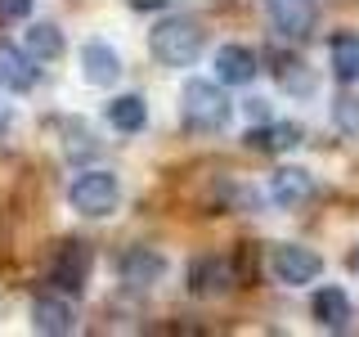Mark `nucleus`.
<instances>
[{"label":"nucleus","mask_w":359,"mask_h":337,"mask_svg":"<svg viewBox=\"0 0 359 337\" xmlns=\"http://www.w3.org/2000/svg\"><path fill=\"white\" fill-rule=\"evenodd\" d=\"M32 0H0V18H27Z\"/></svg>","instance_id":"nucleus-23"},{"label":"nucleus","mask_w":359,"mask_h":337,"mask_svg":"<svg viewBox=\"0 0 359 337\" xmlns=\"http://www.w3.org/2000/svg\"><path fill=\"white\" fill-rule=\"evenodd\" d=\"M86 275H90V247L86 243H63L59 256H54V265H50V279L63 292H81Z\"/></svg>","instance_id":"nucleus-11"},{"label":"nucleus","mask_w":359,"mask_h":337,"mask_svg":"<svg viewBox=\"0 0 359 337\" xmlns=\"http://www.w3.org/2000/svg\"><path fill=\"white\" fill-rule=\"evenodd\" d=\"M351 265H355V270H359V247H355V252H351Z\"/></svg>","instance_id":"nucleus-25"},{"label":"nucleus","mask_w":359,"mask_h":337,"mask_svg":"<svg viewBox=\"0 0 359 337\" xmlns=\"http://www.w3.org/2000/svg\"><path fill=\"white\" fill-rule=\"evenodd\" d=\"M328 59H332V77L341 86H359V32H337L328 41Z\"/></svg>","instance_id":"nucleus-15"},{"label":"nucleus","mask_w":359,"mask_h":337,"mask_svg":"<svg viewBox=\"0 0 359 337\" xmlns=\"http://www.w3.org/2000/svg\"><path fill=\"white\" fill-rule=\"evenodd\" d=\"M130 5H135V9H162L166 0H130Z\"/></svg>","instance_id":"nucleus-24"},{"label":"nucleus","mask_w":359,"mask_h":337,"mask_svg":"<svg viewBox=\"0 0 359 337\" xmlns=\"http://www.w3.org/2000/svg\"><path fill=\"white\" fill-rule=\"evenodd\" d=\"M256 72H261V59L247 45H220L216 50V81L220 86H252Z\"/></svg>","instance_id":"nucleus-12"},{"label":"nucleus","mask_w":359,"mask_h":337,"mask_svg":"<svg viewBox=\"0 0 359 337\" xmlns=\"http://www.w3.org/2000/svg\"><path fill=\"white\" fill-rule=\"evenodd\" d=\"M274 81H278V90H287V95H297V99H310L314 90H319L314 67H306L301 59H274Z\"/></svg>","instance_id":"nucleus-17"},{"label":"nucleus","mask_w":359,"mask_h":337,"mask_svg":"<svg viewBox=\"0 0 359 337\" xmlns=\"http://www.w3.org/2000/svg\"><path fill=\"white\" fill-rule=\"evenodd\" d=\"M108 121L121 135H135V131H144V121H149V104H144L140 95H117L108 104Z\"/></svg>","instance_id":"nucleus-18"},{"label":"nucleus","mask_w":359,"mask_h":337,"mask_svg":"<svg viewBox=\"0 0 359 337\" xmlns=\"http://www.w3.org/2000/svg\"><path fill=\"white\" fill-rule=\"evenodd\" d=\"M243 112H247V121H269V117H274L269 99H243Z\"/></svg>","instance_id":"nucleus-22"},{"label":"nucleus","mask_w":359,"mask_h":337,"mask_svg":"<svg viewBox=\"0 0 359 337\" xmlns=\"http://www.w3.org/2000/svg\"><path fill=\"white\" fill-rule=\"evenodd\" d=\"M301 131L297 121H252V126H247V135H243V144L247 149H256V153H287V149H297L301 144Z\"/></svg>","instance_id":"nucleus-8"},{"label":"nucleus","mask_w":359,"mask_h":337,"mask_svg":"<svg viewBox=\"0 0 359 337\" xmlns=\"http://www.w3.org/2000/svg\"><path fill=\"white\" fill-rule=\"evenodd\" d=\"M265 14L269 22H274V32L278 37H287V41H301V37H310L314 32V0H265Z\"/></svg>","instance_id":"nucleus-7"},{"label":"nucleus","mask_w":359,"mask_h":337,"mask_svg":"<svg viewBox=\"0 0 359 337\" xmlns=\"http://www.w3.org/2000/svg\"><path fill=\"white\" fill-rule=\"evenodd\" d=\"M233 284H238V275H233L229 256H198L189 265V292L194 297H224Z\"/></svg>","instance_id":"nucleus-6"},{"label":"nucleus","mask_w":359,"mask_h":337,"mask_svg":"<svg viewBox=\"0 0 359 337\" xmlns=\"http://www.w3.org/2000/svg\"><path fill=\"white\" fill-rule=\"evenodd\" d=\"M67 202H72V211H81L90 220L112 216L121 202V185L112 171H81L72 180V189H67Z\"/></svg>","instance_id":"nucleus-3"},{"label":"nucleus","mask_w":359,"mask_h":337,"mask_svg":"<svg viewBox=\"0 0 359 337\" xmlns=\"http://www.w3.org/2000/svg\"><path fill=\"white\" fill-rule=\"evenodd\" d=\"M180 117H184L189 131L216 135V131L229 126L233 99L224 95L216 81H202V77H194V81H184V90H180Z\"/></svg>","instance_id":"nucleus-2"},{"label":"nucleus","mask_w":359,"mask_h":337,"mask_svg":"<svg viewBox=\"0 0 359 337\" xmlns=\"http://www.w3.org/2000/svg\"><path fill=\"white\" fill-rule=\"evenodd\" d=\"M310 310H314V319H319V329H346V324L355 319L351 297H346L341 288H319L314 301H310Z\"/></svg>","instance_id":"nucleus-16"},{"label":"nucleus","mask_w":359,"mask_h":337,"mask_svg":"<svg viewBox=\"0 0 359 337\" xmlns=\"http://www.w3.org/2000/svg\"><path fill=\"white\" fill-rule=\"evenodd\" d=\"M202 45H207V32H202V22L184 18V14L162 18V22L149 32L153 59L166 63V67H189V63H198V59H202Z\"/></svg>","instance_id":"nucleus-1"},{"label":"nucleus","mask_w":359,"mask_h":337,"mask_svg":"<svg viewBox=\"0 0 359 337\" xmlns=\"http://www.w3.org/2000/svg\"><path fill=\"white\" fill-rule=\"evenodd\" d=\"M32 324H36V333H50V337H63L76 329V315L67 306L63 297H54V292H45V297L32 301Z\"/></svg>","instance_id":"nucleus-14"},{"label":"nucleus","mask_w":359,"mask_h":337,"mask_svg":"<svg viewBox=\"0 0 359 337\" xmlns=\"http://www.w3.org/2000/svg\"><path fill=\"white\" fill-rule=\"evenodd\" d=\"M269 198H274L278 207H287V211L306 207L314 198V176L306 166H278V171L269 176Z\"/></svg>","instance_id":"nucleus-9"},{"label":"nucleus","mask_w":359,"mask_h":337,"mask_svg":"<svg viewBox=\"0 0 359 337\" xmlns=\"http://www.w3.org/2000/svg\"><path fill=\"white\" fill-rule=\"evenodd\" d=\"M36 63H32V54H22L18 45H5L0 41V86L14 90V95H27L32 86H36Z\"/></svg>","instance_id":"nucleus-13"},{"label":"nucleus","mask_w":359,"mask_h":337,"mask_svg":"<svg viewBox=\"0 0 359 337\" xmlns=\"http://www.w3.org/2000/svg\"><path fill=\"white\" fill-rule=\"evenodd\" d=\"M81 72H86V81L99 86V90L117 86V81H121V59H117V50H112L108 41H86V45H81Z\"/></svg>","instance_id":"nucleus-10"},{"label":"nucleus","mask_w":359,"mask_h":337,"mask_svg":"<svg viewBox=\"0 0 359 337\" xmlns=\"http://www.w3.org/2000/svg\"><path fill=\"white\" fill-rule=\"evenodd\" d=\"M59 135H63V153L72 157V162H81V157H90V153L99 149V135L90 131L86 121H76V117H72V121H63Z\"/></svg>","instance_id":"nucleus-20"},{"label":"nucleus","mask_w":359,"mask_h":337,"mask_svg":"<svg viewBox=\"0 0 359 337\" xmlns=\"http://www.w3.org/2000/svg\"><path fill=\"white\" fill-rule=\"evenodd\" d=\"M269 270H274L278 284L306 288V284H314V279L323 275V256L314 252V247H306V243H278L274 252H269Z\"/></svg>","instance_id":"nucleus-4"},{"label":"nucleus","mask_w":359,"mask_h":337,"mask_svg":"<svg viewBox=\"0 0 359 337\" xmlns=\"http://www.w3.org/2000/svg\"><path fill=\"white\" fill-rule=\"evenodd\" d=\"M27 54L41 59V63L59 59V54H63V32L54 27V22H32V27H27Z\"/></svg>","instance_id":"nucleus-19"},{"label":"nucleus","mask_w":359,"mask_h":337,"mask_svg":"<svg viewBox=\"0 0 359 337\" xmlns=\"http://www.w3.org/2000/svg\"><path fill=\"white\" fill-rule=\"evenodd\" d=\"M117 275L130 292H149L166 279V256L157 247H130L126 256L117 261Z\"/></svg>","instance_id":"nucleus-5"},{"label":"nucleus","mask_w":359,"mask_h":337,"mask_svg":"<svg viewBox=\"0 0 359 337\" xmlns=\"http://www.w3.org/2000/svg\"><path fill=\"white\" fill-rule=\"evenodd\" d=\"M332 121H337V131H341V135H351V140H359V99L341 95V99L332 104Z\"/></svg>","instance_id":"nucleus-21"}]
</instances>
